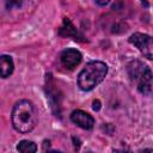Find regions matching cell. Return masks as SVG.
I'll use <instances>...</instances> for the list:
<instances>
[{
    "label": "cell",
    "mask_w": 153,
    "mask_h": 153,
    "mask_svg": "<svg viewBox=\"0 0 153 153\" xmlns=\"http://www.w3.org/2000/svg\"><path fill=\"white\" fill-rule=\"evenodd\" d=\"M12 126L22 134L30 133L37 124V114L33 104L30 100L23 99L14 104L12 109Z\"/></svg>",
    "instance_id": "cell-1"
},
{
    "label": "cell",
    "mask_w": 153,
    "mask_h": 153,
    "mask_svg": "<svg viewBox=\"0 0 153 153\" xmlns=\"http://www.w3.org/2000/svg\"><path fill=\"white\" fill-rule=\"evenodd\" d=\"M108 74V66L102 61L88 62L78 75V86L82 91H91L98 86Z\"/></svg>",
    "instance_id": "cell-2"
},
{
    "label": "cell",
    "mask_w": 153,
    "mask_h": 153,
    "mask_svg": "<svg viewBox=\"0 0 153 153\" xmlns=\"http://www.w3.org/2000/svg\"><path fill=\"white\" fill-rule=\"evenodd\" d=\"M127 73L130 81L136 85V88L140 93L143 96L151 94L153 73L146 63L139 60H133L127 65Z\"/></svg>",
    "instance_id": "cell-3"
},
{
    "label": "cell",
    "mask_w": 153,
    "mask_h": 153,
    "mask_svg": "<svg viewBox=\"0 0 153 153\" xmlns=\"http://www.w3.org/2000/svg\"><path fill=\"white\" fill-rule=\"evenodd\" d=\"M129 43L136 47L145 57L153 60V36L135 32L129 37Z\"/></svg>",
    "instance_id": "cell-4"
},
{
    "label": "cell",
    "mask_w": 153,
    "mask_h": 153,
    "mask_svg": "<svg viewBox=\"0 0 153 153\" xmlns=\"http://www.w3.org/2000/svg\"><path fill=\"white\" fill-rule=\"evenodd\" d=\"M81 53L76 49L68 48L65 49L60 55V61L63 67L67 69H74L80 62H81Z\"/></svg>",
    "instance_id": "cell-5"
},
{
    "label": "cell",
    "mask_w": 153,
    "mask_h": 153,
    "mask_svg": "<svg viewBox=\"0 0 153 153\" xmlns=\"http://www.w3.org/2000/svg\"><path fill=\"white\" fill-rule=\"evenodd\" d=\"M71 120L73 123H75L78 127L82 128V129H86V130H90L93 128L94 126V120L93 117L82 111V110H74L72 114H71Z\"/></svg>",
    "instance_id": "cell-6"
},
{
    "label": "cell",
    "mask_w": 153,
    "mask_h": 153,
    "mask_svg": "<svg viewBox=\"0 0 153 153\" xmlns=\"http://www.w3.org/2000/svg\"><path fill=\"white\" fill-rule=\"evenodd\" d=\"M59 33H60V36H62V37H73L74 39H79V37H81L80 33L78 32L76 27L72 24V22H71L68 18H65V19H63V24H62V26L60 27Z\"/></svg>",
    "instance_id": "cell-7"
},
{
    "label": "cell",
    "mask_w": 153,
    "mask_h": 153,
    "mask_svg": "<svg viewBox=\"0 0 153 153\" xmlns=\"http://www.w3.org/2000/svg\"><path fill=\"white\" fill-rule=\"evenodd\" d=\"M14 63L11 56L8 55H1L0 57V73L2 78H7L13 73Z\"/></svg>",
    "instance_id": "cell-8"
},
{
    "label": "cell",
    "mask_w": 153,
    "mask_h": 153,
    "mask_svg": "<svg viewBox=\"0 0 153 153\" xmlns=\"http://www.w3.org/2000/svg\"><path fill=\"white\" fill-rule=\"evenodd\" d=\"M17 149L19 152H23V153H33L37 151V146L33 141L23 140L17 145Z\"/></svg>",
    "instance_id": "cell-9"
},
{
    "label": "cell",
    "mask_w": 153,
    "mask_h": 153,
    "mask_svg": "<svg viewBox=\"0 0 153 153\" xmlns=\"http://www.w3.org/2000/svg\"><path fill=\"white\" fill-rule=\"evenodd\" d=\"M7 8H13V7H19L23 4V0H5Z\"/></svg>",
    "instance_id": "cell-10"
},
{
    "label": "cell",
    "mask_w": 153,
    "mask_h": 153,
    "mask_svg": "<svg viewBox=\"0 0 153 153\" xmlns=\"http://www.w3.org/2000/svg\"><path fill=\"white\" fill-rule=\"evenodd\" d=\"M99 6H105V5H108L109 4V1L110 0H94Z\"/></svg>",
    "instance_id": "cell-11"
},
{
    "label": "cell",
    "mask_w": 153,
    "mask_h": 153,
    "mask_svg": "<svg viewBox=\"0 0 153 153\" xmlns=\"http://www.w3.org/2000/svg\"><path fill=\"white\" fill-rule=\"evenodd\" d=\"M99 104H100V103H99L98 100H94V102H93V110H99V108H100Z\"/></svg>",
    "instance_id": "cell-12"
}]
</instances>
